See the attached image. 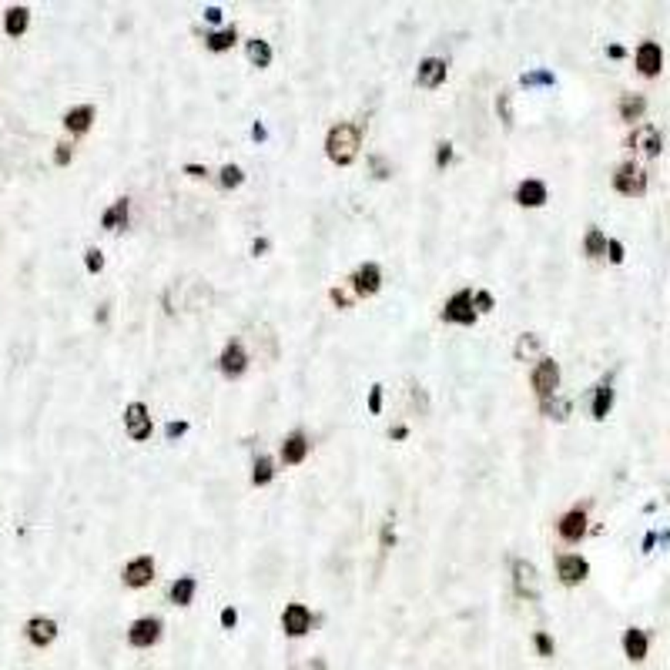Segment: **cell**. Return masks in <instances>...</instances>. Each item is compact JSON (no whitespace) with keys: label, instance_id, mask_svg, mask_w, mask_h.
Instances as JSON below:
<instances>
[{"label":"cell","instance_id":"6da1fadb","mask_svg":"<svg viewBox=\"0 0 670 670\" xmlns=\"http://www.w3.org/2000/svg\"><path fill=\"white\" fill-rule=\"evenodd\" d=\"M362 144V125H335L325 138V154L335 165H352Z\"/></svg>","mask_w":670,"mask_h":670},{"label":"cell","instance_id":"7a4b0ae2","mask_svg":"<svg viewBox=\"0 0 670 670\" xmlns=\"http://www.w3.org/2000/svg\"><path fill=\"white\" fill-rule=\"evenodd\" d=\"M613 188L620 191V195H627V198H640L647 191V171L637 161H623V165H617V171H613Z\"/></svg>","mask_w":670,"mask_h":670},{"label":"cell","instance_id":"3957f363","mask_svg":"<svg viewBox=\"0 0 670 670\" xmlns=\"http://www.w3.org/2000/svg\"><path fill=\"white\" fill-rule=\"evenodd\" d=\"M530 382H533V389H536V395H540V403H543V399H550L560 386V366L553 362V359H540L536 369H533Z\"/></svg>","mask_w":670,"mask_h":670},{"label":"cell","instance_id":"277c9868","mask_svg":"<svg viewBox=\"0 0 670 670\" xmlns=\"http://www.w3.org/2000/svg\"><path fill=\"white\" fill-rule=\"evenodd\" d=\"M627 144H630L633 151L647 154V158H657V154L664 151V134H660L657 125H640V127H633V134L627 138Z\"/></svg>","mask_w":670,"mask_h":670},{"label":"cell","instance_id":"5b68a950","mask_svg":"<svg viewBox=\"0 0 670 670\" xmlns=\"http://www.w3.org/2000/svg\"><path fill=\"white\" fill-rule=\"evenodd\" d=\"M443 318H446V322H453V325H473V322H476V308H473V291H469V289L456 291L453 299L446 302Z\"/></svg>","mask_w":670,"mask_h":670},{"label":"cell","instance_id":"8992f818","mask_svg":"<svg viewBox=\"0 0 670 670\" xmlns=\"http://www.w3.org/2000/svg\"><path fill=\"white\" fill-rule=\"evenodd\" d=\"M513 587L523 600H540V577H536V567L530 560H516L513 563Z\"/></svg>","mask_w":670,"mask_h":670},{"label":"cell","instance_id":"52a82bcc","mask_svg":"<svg viewBox=\"0 0 670 670\" xmlns=\"http://www.w3.org/2000/svg\"><path fill=\"white\" fill-rule=\"evenodd\" d=\"M125 429L134 443H144L151 436V416H148V405L144 403H131L125 409Z\"/></svg>","mask_w":670,"mask_h":670},{"label":"cell","instance_id":"ba28073f","mask_svg":"<svg viewBox=\"0 0 670 670\" xmlns=\"http://www.w3.org/2000/svg\"><path fill=\"white\" fill-rule=\"evenodd\" d=\"M557 577H560V583L577 587V583H583L590 577V563H587L580 553H563V557H557Z\"/></svg>","mask_w":670,"mask_h":670},{"label":"cell","instance_id":"9c48e42d","mask_svg":"<svg viewBox=\"0 0 670 670\" xmlns=\"http://www.w3.org/2000/svg\"><path fill=\"white\" fill-rule=\"evenodd\" d=\"M633 61H637V71L644 77H657L664 71V51H660L657 40H644L633 54Z\"/></svg>","mask_w":670,"mask_h":670},{"label":"cell","instance_id":"30bf717a","mask_svg":"<svg viewBox=\"0 0 670 670\" xmlns=\"http://www.w3.org/2000/svg\"><path fill=\"white\" fill-rule=\"evenodd\" d=\"M158 637H161V620L158 617H141V620L131 623L127 644L131 647H151V644H158Z\"/></svg>","mask_w":670,"mask_h":670},{"label":"cell","instance_id":"8fae6325","mask_svg":"<svg viewBox=\"0 0 670 670\" xmlns=\"http://www.w3.org/2000/svg\"><path fill=\"white\" fill-rule=\"evenodd\" d=\"M282 630L289 633V637H305V633L312 630V613H308V607H305V603H289L285 613H282Z\"/></svg>","mask_w":670,"mask_h":670},{"label":"cell","instance_id":"7c38bea8","mask_svg":"<svg viewBox=\"0 0 670 670\" xmlns=\"http://www.w3.org/2000/svg\"><path fill=\"white\" fill-rule=\"evenodd\" d=\"M587 509L583 506H573L570 513H563L560 516V536L567 540V543H580L583 536H587Z\"/></svg>","mask_w":670,"mask_h":670},{"label":"cell","instance_id":"4fadbf2b","mask_svg":"<svg viewBox=\"0 0 670 670\" xmlns=\"http://www.w3.org/2000/svg\"><path fill=\"white\" fill-rule=\"evenodd\" d=\"M647 650H650L647 630H640V627H627V630H623V654H627V660H630V664H640V660L647 657Z\"/></svg>","mask_w":670,"mask_h":670},{"label":"cell","instance_id":"5bb4252c","mask_svg":"<svg viewBox=\"0 0 670 670\" xmlns=\"http://www.w3.org/2000/svg\"><path fill=\"white\" fill-rule=\"evenodd\" d=\"M57 637V623L51 617H34L27 620V640L34 647H51Z\"/></svg>","mask_w":670,"mask_h":670},{"label":"cell","instance_id":"9a60e30c","mask_svg":"<svg viewBox=\"0 0 670 670\" xmlns=\"http://www.w3.org/2000/svg\"><path fill=\"white\" fill-rule=\"evenodd\" d=\"M218 366H221V372L225 376H241L245 372V366H248V355H245V349H241V342H228L225 352H221V359H218Z\"/></svg>","mask_w":670,"mask_h":670},{"label":"cell","instance_id":"2e32d148","mask_svg":"<svg viewBox=\"0 0 670 670\" xmlns=\"http://www.w3.org/2000/svg\"><path fill=\"white\" fill-rule=\"evenodd\" d=\"M379 285H382V272H379V265H372V262H366L362 268H355V275H352V289L359 291V295H376V291H379Z\"/></svg>","mask_w":670,"mask_h":670},{"label":"cell","instance_id":"e0dca14e","mask_svg":"<svg viewBox=\"0 0 670 670\" xmlns=\"http://www.w3.org/2000/svg\"><path fill=\"white\" fill-rule=\"evenodd\" d=\"M151 577H154V560L151 557H138L125 567V583L127 587H134V590H138V587H148Z\"/></svg>","mask_w":670,"mask_h":670},{"label":"cell","instance_id":"ac0fdd59","mask_svg":"<svg viewBox=\"0 0 670 670\" xmlns=\"http://www.w3.org/2000/svg\"><path fill=\"white\" fill-rule=\"evenodd\" d=\"M443 81H446V61H439V57H426V61L419 64V71H416L419 88H439Z\"/></svg>","mask_w":670,"mask_h":670},{"label":"cell","instance_id":"d6986e66","mask_svg":"<svg viewBox=\"0 0 670 670\" xmlns=\"http://www.w3.org/2000/svg\"><path fill=\"white\" fill-rule=\"evenodd\" d=\"M516 204H523V208H540V204H546V185L536 181V178H526L516 188Z\"/></svg>","mask_w":670,"mask_h":670},{"label":"cell","instance_id":"ffe728a7","mask_svg":"<svg viewBox=\"0 0 670 670\" xmlns=\"http://www.w3.org/2000/svg\"><path fill=\"white\" fill-rule=\"evenodd\" d=\"M305 456H308V439H305L302 432H291L289 439L282 443V463L285 466H299Z\"/></svg>","mask_w":670,"mask_h":670},{"label":"cell","instance_id":"44dd1931","mask_svg":"<svg viewBox=\"0 0 670 670\" xmlns=\"http://www.w3.org/2000/svg\"><path fill=\"white\" fill-rule=\"evenodd\" d=\"M91 121H94V108H91V104L71 108V111L64 114V127H67L71 134H84V131L91 127Z\"/></svg>","mask_w":670,"mask_h":670},{"label":"cell","instance_id":"7402d4cb","mask_svg":"<svg viewBox=\"0 0 670 670\" xmlns=\"http://www.w3.org/2000/svg\"><path fill=\"white\" fill-rule=\"evenodd\" d=\"M617 108H620V117H623V121H640L647 111V98L644 94H623Z\"/></svg>","mask_w":670,"mask_h":670},{"label":"cell","instance_id":"603a6c76","mask_svg":"<svg viewBox=\"0 0 670 670\" xmlns=\"http://www.w3.org/2000/svg\"><path fill=\"white\" fill-rule=\"evenodd\" d=\"M195 590H198V583H195V577H178L175 583H171V590H168V596H171V603H178V607H188L191 596H195Z\"/></svg>","mask_w":670,"mask_h":670},{"label":"cell","instance_id":"cb8c5ba5","mask_svg":"<svg viewBox=\"0 0 670 670\" xmlns=\"http://www.w3.org/2000/svg\"><path fill=\"white\" fill-rule=\"evenodd\" d=\"M27 24H30V11H27V7H11V11L4 13V30H7L11 37H21L27 30Z\"/></svg>","mask_w":670,"mask_h":670},{"label":"cell","instance_id":"d4e9b609","mask_svg":"<svg viewBox=\"0 0 670 670\" xmlns=\"http://www.w3.org/2000/svg\"><path fill=\"white\" fill-rule=\"evenodd\" d=\"M125 221H127V198H117V202L101 215V228L117 231V228H125Z\"/></svg>","mask_w":670,"mask_h":670},{"label":"cell","instance_id":"484cf974","mask_svg":"<svg viewBox=\"0 0 670 670\" xmlns=\"http://www.w3.org/2000/svg\"><path fill=\"white\" fill-rule=\"evenodd\" d=\"M583 252L590 255V258H603V255H607V235H603L600 228H587V235H583Z\"/></svg>","mask_w":670,"mask_h":670},{"label":"cell","instance_id":"4316f807","mask_svg":"<svg viewBox=\"0 0 670 670\" xmlns=\"http://www.w3.org/2000/svg\"><path fill=\"white\" fill-rule=\"evenodd\" d=\"M610 405H613V386H610V382H600L594 392V419H607Z\"/></svg>","mask_w":670,"mask_h":670},{"label":"cell","instance_id":"83f0119b","mask_svg":"<svg viewBox=\"0 0 670 670\" xmlns=\"http://www.w3.org/2000/svg\"><path fill=\"white\" fill-rule=\"evenodd\" d=\"M238 40V30L235 27H225V30H215V34H208V51H215V54H221V51H228L231 44Z\"/></svg>","mask_w":670,"mask_h":670},{"label":"cell","instance_id":"f1b7e54d","mask_svg":"<svg viewBox=\"0 0 670 670\" xmlns=\"http://www.w3.org/2000/svg\"><path fill=\"white\" fill-rule=\"evenodd\" d=\"M248 61L255 64V67H268L272 64V47H268V40H248Z\"/></svg>","mask_w":670,"mask_h":670},{"label":"cell","instance_id":"f546056e","mask_svg":"<svg viewBox=\"0 0 670 670\" xmlns=\"http://www.w3.org/2000/svg\"><path fill=\"white\" fill-rule=\"evenodd\" d=\"M540 352V335H533V332H526V335H519L516 345H513V355H516L519 362L523 359H530V355Z\"/></svg>","mask_w":670,"mask_h":670},{"label":"cell","instance_id":"4dcf8cb0","mask_svg":"<svg viewBox=\"0 0 670 670\" xmlns=\"http://www.w3.org/2000/svg\"><path fill=\"white\" fill-rule=\"evenodd\" d=\"M540 409H543V416H550V419H567L570 416V399H557V395H550V399H543V403H540Z\"/></svg>","mask_w":670,"mask_h":670},{"label":"cell","instance_id":"1f68e13d","mask_svg":"<svg viewBox=\"0 0 670 670\" xmlns=\"http://www.w3.org/2000/svg\"><path fill=\"white\" fill-rule=\"evenodd\" d=\"M272 476H275V463H272L268 456H258V463H255V473H252L255 486H265V483H272Z\"/></svg>","mask_w":670,"mask_h":670},{"label":"cell","instance_id":"d6a6232c","mask_svg":"<svg viewBox=\"0 0 670 670\" xmlns=\"http://www.w3.org/2000/svg\"><path fill=\"white\" fill-rule=\"evenodd\" d=\"M241 181H245V175H241L238 165H225V168H221V188H238Z\"/></svg>","mask_w":670,"mask_h":670},{"label":"cell","instance_id":"836d02e7","mask_svg":"<svg viewBox=\"0 0 670 670\" xmlns=\"http://www.w3.org/2000/svg\"><path fill=\"white\" fill-rule=\"evenodd\" d=\"M533 647H536V654H540V657H553V650H557L553 637H550V633H543V630L533 637Z\"/></svg>","mask_w":670,"mask_h":670},{"label":"cell","instance_id":"e575fe53","mask_svg":"<svg viewBox=\"0 0 670 670\" xmlns=\"http://www.w3.org/2000/svg\"><path fill=\"white\" fill-rule=\"evenodd\" d=\"M84 265H88L91 275H98V272L104 268V255H101V248H88V252H84Z\"/></svg>","mask_w":670,"mask_h":670},{"label":"cell","instance_id":"d590c367","mask_svg":"<svg viewBox=\"0 0 670 670\" xmlns=\"http://www.w3.org/2000/svg\"><path fill=\"white\" fill-rule=\"evenodd\" d=\"M496 108H499V117H503L506 127H513V108H509V94H499V101H496Z\"/></svg>","mask_w":670,"mask_h":670},{"label":"cell","instance_id":"8d00e7d4","mask_svg":"<svg viewBox=\"0 0 670 670\" xmlns=\"http://www.w3.org/2000/svg\"><path fill=\"white\" fill-rule=\"evenodd\" d=\"M523 84L533 88V84H553V74L550 71H533V74H523Z\"/></svg>","mask_w":670,"mask_h":670},{"label":"cell","instance_id":"74e56055","mask_svg":"<svg viewBox=\"0 0 670 670\" xmlns=\"http://www.w3.org/2000/svg\"><path fill=\"white\" fill-rule=\"evenodd\" d=\"M71 158H74V144L61 141V144H57V151H54V161H57V165H71Z\"/></svg>","mask_w":670,"mask_h":670},{"label":"cell","instance_id":"f35d334b","mask_svg":"<svg viewBox=\"0 0 670 670\" xmlns=\"http://www.w3.org/2000/svg\"><path fill=\"white\" fill-rule=\"evenodd\" d=\"M449 161H453V144H449V141H443V144H436V165L446 168Z\"/></svg>","mask_w":670,"mask_h":670},{"label":"cell","instance_id":"ab89813d","mask_svg":"<svg viewBox=\"0 0 670 670\" xmlns=\"http://www.w3.org/2000/svg\"><path fill=\"white\" fill-rule=\"evenodd\" d=\"M473 305H476V312H490V308H493V295H490V291H476V295H473Z\"/></svg>","mask_w":670,"mask_h":670},{"label":"cell","instance_id":"60d3db41","mask_svg":"<svg viewBox=\"0 0 670 670\" xmlns=\"http://www.w3.org/2000/svg\"><path fill=\"white\" fill-rule=\"evenodd\" d=\"M607 258L613 262V265L623 262V245H620V241H607Z\"/></svg>","mask_w":670,"mask_h":670},{"label":"cell","instance_id":"b9f144b4","mask_svg":"<svg viewBox=\"0 0 670 670\" xmlns=\"http://www.w3.org/2000/svg\"><path fill=\"white\" fill-rule=\"evenodd\" d=\"M382 409V386H372L369 392V412H379Z\"/></svg>","mask_w":670,"mask_h":670},{"label":"cell","instance_id":"7bdbcfd3","mask_svg":"<svg viewBox=\"0 0 670 670\" xmlns=\"http://www.w3.org/2000/svg\"><path fill=\"white\" fill-rule=\"evenodd\" d=\"M185 432H188V422H168V426H165L168 439H178V436H185Z\"/></svg>","mask_w":670,"mask_h":670},{"label":"cell","instance_id":"ee69618b","mask_svg":"<svg viewBox=\"0 0 670 670\" xmlns=\"http://www.w3.org/2000/svg\"><path fill=\"white\" fill-rule=\"evenodd\" d=\"M235 623H238V610H235V607H225V610H221V627H228V630H231Z\"/></svg>","mask_w":670,"mask_h":670},{"label":"cell","instance_id":"f6af8a7d","mask_svg":"<svg viewBox=\"0 0 670 670\" xmlns=\"http://www.w3.org/2000/svg\"><path fill=\"white\" fill-rule=\"evenodd\" d=\"M332 302L339 305V308H349V295H345V291H339V289H332Z\"/></svg>","mask_w":670,"mask_h":670},{"label":"cell","instance_id":"bcb514c9","mask_svg":"<svg viewBox=\"0 0 670 670\" xmlns=\"http://www.w3.org/2000/svg\"><path fill=\"white\" fill-rule=\"evenodd\" d=\"M372 168H376V178H389V168L382 158H372Z\"/></svg>","mask_w":670,"mask_h":670},{"label":"cell","instance_id":"7dc6e473","mask_svg":"<svg viewBox=\"0 0 670 670\" xmlns=\"http://www.w3.org/2000/svg\"><path fill=\"white\" fill-rule=\"evenodd\" d=\"M185 175H191V178H204L208 171H204L202 165H185Z\"/></svg>","mask_w":670,"mask_h":670},{"label":"cell","instance_id":"c3c4849f","mask_svg":"<svg viewBox=\"0 0 670 670\" xmlns=\"http://www.w3.org/2000/svg\"><path fill=\"white\" fill-rule=\"evenodd\" d=\"M204 21H208V24H218V21H221V11H218V7H208V11H204Z\"/></svg>","mask_w":670,"mask_h":670},{"label":"cell","instance_id":"681fc988","mask_svg":"<svg viewBox=\"0 0 670 670\" xmlns=\"http://www.w3.org/2000/svg\"><path fill=\"white\" fill-rule=\"evenodd\" d=\"M389 543H392V523H386L382 526V550H389Z\"/></svg>","mask_w":670,"mask_h":670},{"label":"cell","instance_id":"f907efd6","mask_svg":"<svg viewBox=\"0 0 670 670\" xmlns=\"http://www.w3.org/2000/svg\"><path fill=\"white\" fill-rule=\"evenodd\" d=\"M265 252H268V241H265V238H255L252 255H265Z\"/></svg>","mask_w":670,"mask_h":670},{"label":"cell","instance_id":"816d5d0a","mask_svg":"<svg viewBox=\"0 0 670 670\" xmlns=\"http://www.w3.org/2000/svg\"><path fill=\"white\" fill-rule=\"evenodd\" d=\"M252 138H255V141H265V138H268V131H265L262 125H255V127H252Z\"/></svg>","mask_w":670,"mask_h":670},{"label":"cell","instance_id":"f5cc1de1","mask_svg":"<svg viewBox=\"0 0 670 670\" xmlns=\"http://www.w3.org/2000/svg\"><path fill=\"white\" fill-rule=\"evenodd\" d=\"M392 439H405V426H395V429H392Z\"/></svg>","mask_w":670,"mask_h":670},{"label":"cell","instance_id":"db71d44e","mask_svg":"<svg viewBox=\"0 0 670 670\" xmlns=\"http://www.w3.org/2000/svg\"><path fill=\"white\" fill-rule=\"evenodd\" d=\"M607 54H610V57H623V47H620V44H613Z\"/></svg>","mask_w":670,"mask_h":670}]
</instances>
